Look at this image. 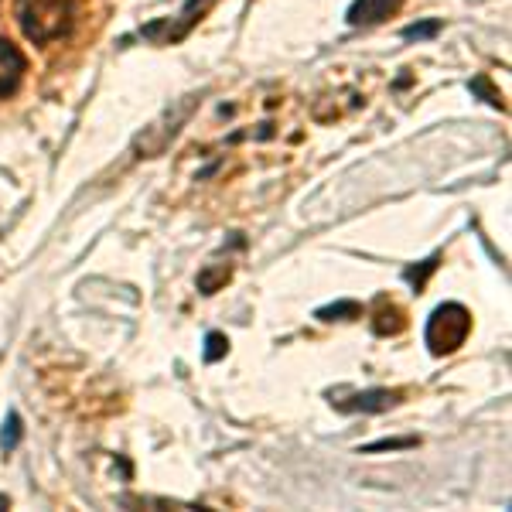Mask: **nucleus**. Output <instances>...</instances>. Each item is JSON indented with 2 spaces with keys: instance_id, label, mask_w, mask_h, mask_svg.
<instances>
[{
  "instance_id": "nucleus-9",
  "label": "nucleus",
  "mask_w": 512,
  "mask_h": 512,
  "mask_svg": "<svg viewBox=\"0 0 512 512\" xmlns=\"http://www.w3.org/2000/svg\"><path fill=\"white\" fill-rule=\"evenodd\" d=\"M229 280V267H205L198 274V291L202 294H216L222 284Z\"/></svg>"
},
{
  "instance_id": "nucleus-1",
  "label": "nucleus",
  "mask_w": 512,
  "mask_h": 512,
  "mask_svg": "<svg viewBox=\"0 0 512 512\" xmlns=\"http://www.w3.org/2000/svg\"><path fill=\"white\" fill-rule=\"evenodd\" d=\"M14 18H18L24 38L35 45H48V41L69 35L72 11L69 0H14Z\"/></svg>"
},
{
  "instance_id": "nucleus-10",
  "label": "nucleus",
  "mask_w": 512,
  "mask_h": 512,
  "mask_svg": "<svg viewBox=\"0 0 512 512\" xmlns=\"http://www.w3.org/2000/svg\"><path fill=\"white\" fill-rule=\"evenodd\" d=\"M226 352H229V338L226 335L212 332L209 338H205V362H219Z\"/></svg>"
},
{
  "instance_id": "nucleus-4",
  "label": "nucleus",
  "mask_w": 512,
  "mask_h": 512,
  "mask_svg": "<svg viewBox=\"0 0 512 512\" xmlns=\"http://www.w3.org/2000/svg\"><path fill=\"white\" fill-rule=\"evenodd\" d=\"M400 403V393L393 390H366L355 393L352 400H338V410H349V414H383Z\"/></svg>"
},
{
  "instance_id": "nucleus-3",
  "label": "nucleus",
  "mask_w": 512,
  "mask_h": 512,
  "mask_svg": "<svg viewBox=\"0 0 512 512\" xmlns=\"http://www.w3.org/2000/svg\"><path fill=\"white\" fill-rule=\"evenodd\" d=\"M24 69H28L24 55L11 45V41L0 38V103L18 93V86L24 79Z\"/></svg>"
},
{
  "instance_id": "nucleus-13",
  "label": "nucleus",
  "mask_w": 512,
  "mask_h": 512,
  "mask_svg": "<svg viewBox=\"0 0 512 512\" xmlns=\"http://www.w3.org/2000/svg\"><path fill=\"white\" fill-rule=\"evenodd\" d=\"M441 31V24L437 21H427V24H410V28H403V38H410V41H420V38H431V35H437Z\"/></svg>"
},
{
  "instance_id": "nucleus-2",
  "label": "nucleus",
  "mask_w": 512,
  "mask_h": 512,
  "mask_svg": "<svg viewBox=\"0 0 512 512\" xmlns=\"http://www.w3.org/2000/svg\"><path fill=\"white\" fill-rule=\"evenodd\" d=\"M468 332H472V315H468L465 304H441L434 308V315L427 318V328H424V342L431 355H451L465 345Z\"/></svg>"
},
{
  "instance_id": "nucleus-8",
  "label": "nucleus",
  "mask_w": 512,
  "mask_h": 512,
  "mask_svg": "<svg viewBox=\"0 0 512 512\" xmlns=\"http://www.w3.org/2000/svg\"><path fill=\"white\" fill-rule=\"evenodd\" d=\"M21 434H24V424H21V414H7L4 420V431H0V448L4 451H14L21 444Z\"/></svg>"
},
{
  "instance_id": "nucleus-6",
  "label": "nucleus",
  "mask_w": 512,
  "mask_h": 512,
  "mask_svg": "<svg viewBox=\"0 0 512 512\" xmlns=\"http://www.w3.org/2000/svg\"><path fill=\"white\" fill-rule=\"evenodd\" d=\"M403 325H407V321H403V311L396 308V304H390V308H379L376 311V321H373V328H376V335H396V332H403Z\"/></svg>"
},
{
  "instance_id": "nucleus-11",
  "label": "nucleus",
  "mask_w": 512,
  "mask_h": 512,
  "mask_svg": "<svg viewBox=\"0 0 512 512\" xmlns=\"http://www.w3.org/2000/svg\"><path fill=\"white\" fill-rule=\"evenodd\" d=\"M417 444V437H386V441H373V444H366V454H376V451H396V448H414Z\"/></svg>"
},
{
  "instance_id": "nucleus-12",
  "label": "nucleus",
  "mask_w": 512,
  "mask_h": 512,
  "mask_svg": "<svg viewBox=\"0 0 512 512\" xmlns=\"http://www.w3.org/2000/svg\"><path fill=\"white\" fill-rule=\"evenodd\" d=\"M434 270H437V256H431V260H427V263H424V267H420V270H417V267L403 270V277H407V280H410V284H414V287H417V291H420V287H424V280H427V277H431V274H434Z\"/></svg>"
},
{
  "instance_id": "nucleus-5",
  "label": "nucleus",
  "mask_w": 512,
  "mask_h": 512,
  "mask_svg": "<svg viewBox=\"0 0 512 512\" xmlns=\"http://www.w3.org/2000/svg\"><path fill=\"white\" fill-rule=\"evenodd\" d=\"M403 7V0H355L349 7V24H379Z\"/></svg>"
},
{
  "instance_id": "nucleus-7",
  "label": "nucleus",
  "mask_w": 512,
  "mask_h": 512,
  "mask_svg": "<svg viewBox=\"0 0 512 512\" xmlns=\"http://www.w3.org/2000/svg\"><path fill=\"white\" fill-rule=\"evenodd\" d=\"M349 318H362V304L338 301V304H328V308L318 311V321H349Z\"/></svg>"
},
{
  "instance_id": "nucleus-14",
  "label": "nucleus",
  "mask_w": 512,
  "mask_h": 512,
  "mask_svg": "<svg viewBox=\"0 0 512 512\" xmlns=\"http://www.w3.org/2000/svg\"><path fill=\"white\" fill-rule=\"evenodd\" d=\"M0 509H11V499H7V495H0Z\"/></svg>"
}]
</instances>
